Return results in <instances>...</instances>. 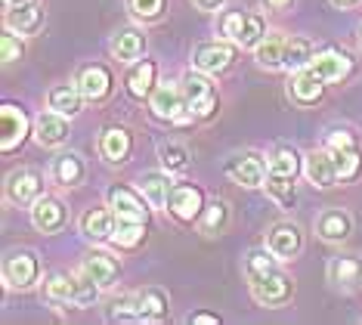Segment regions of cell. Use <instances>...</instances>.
Returning a JSON list of instances; mask_svg holds the SVG:
<instances>
[{"mask_svg":"<svg viewBox=\"0 0 362 325\" xmlns=\"http://www.w3.org/2000/svg\"><path fill=\"white\" fill-rule=\"evenodd\" d=\"M100 285L81 270V276H69V273H53L47 282V297L53 304H75V307H87L96 301Z\"/></svg>","mask_w":362,"mask_h":325,"instance_id":"6da1fadb","label":"cell"},{"mask_svg":"<svg viewBox=\"0 0 362 325\" xmlns=\"http://www.w3.org/2000/svg\"><path fill=\"white\" fill-rule=\"evenodd\" d=\"M220 31L235 40L238 47H257L263 38H267V22H263L260 13H245V10H229L223 19H220Z\"/></svg>","mask_w":362,"mask_h":325,"instance_id":"7a4b0ae2","label":"cell"},{"mask_svg":"<svg viewBox=\"0 0 362 325\" xmlns=\"http://www.w3.org/2000/svg\"><path fill=\"white\" fill-rule=\"evenodd\" d=\"M251 295H254V301L263 304V307H282V304L291 301L294 285L282 270H273L269 276L251 282Z\"/></svg>","mask_w":362,"mask_h":325,"instance_id":"3957f363","label":"cell"},{"mask_svg":"<svg viewBox=\"0 0 362 325\" xmlns=\"http://www.w3.org/2000/svg\"><path fill=\"white\" fill-rule=\"evenodd\" d=\"M152 112L161 121H192L186 99H183V90L174 84H161L152 90Z\"/></svg>","mask_w":362,"mask_h":325,"instance_id":"277c9868","label":"cell"},{"mask_svg":"<svg viewBox=\"0 0 362 325\" xmlns=\"http://www.w3.org/2000/svg\"><path fill=\"white\" fill-rule=\"evenodd\" d=\"M44 193V177L35 168H19L6 177V198L16 205H35Z\"/></svg>","mask_w":362,"mask_h":325,"instance_id":"5b68a950","label":"cell"},{"mask_svg":"<svg viewBox=\"0 0 362 325\" xmlns=\"http://www.w3.org/2000/svg\"><path fill=\"white\" fill-rule=\"evenodd\" d=\"M180 90H183L186 108L192 118H208L214 112V87L208 78H202V74H186Z\"/></svg>","mask_w":362,"mask_h":325,"instance_id":"8992f818","label":"cell"},{"mask_svg":"<svg viewBox=\"0 0 362 325\" xmlns=\"http://www.w3.org/2000/svg\"><path fill=\"white\" fill-rule=\"evenodd\" d=\"M267 173H269V164H263L257 155H251V152H245V155H233L226 161V177L238 183V186H263V180H267Z\"/></svg>","mask_w":362,"mask_h":325,"instance_id":"52a82bcc","label":"cell"},{"mask_svg":"<svg viewBox=\"0 0 362 325\" xmlns=\"http://www.w3.org/2000/svg\"><path fill=\"white\" fill-rule=\"evenodd\" d=\"M235 59V50L229 44H217V40H211V44H199L192 50V65L199 69L202 74H220L226 72L229 65Z\"/></svg>","mask_w":362,"mask_h":325,"instance_id":"ba28073f","label":"cell"},{"mask_svg":"<svg viewBox=\"0 0 362 325\" xmlns=\"http://www.w3.org/2000/svg\"><path fill=\"white\" fill-rule=\"evenodd\" d=\"M65 220H69V214H65V205L59 198L53 195H40L35 205H31V223H35V229L40 232H59L65 227Z\"/></svg>","mask_w":362,"mask_h":325,"instance_id":"9c48e42d","label":"cell"},{"mask_svg":"<svg viewBox=\"0 0 362 325\" xmlns=\"http://www.w3.org/2000/svg\"><path fill=\"white\" fill-rule=\"evenodd\" d=\"M303 173H307V180L313 186L319 189H332L337 180V168H334V158L332 152H325V149H313L307 155V161H303Z\"/></svg>","mask_w":362,"mask_h":325,"instance_id":"30bf717a","label":"cell"},{"mask_svg":"<svg viewBox=\"0 0 362 325\" xmlns=\"http://www.w3.org/2000/svg\"><path fill=\"white\" fill-rule=\"evenodd\" d=\"M4 279L10 288H31L37 282V261L25 251H16L4 263Z\"/></svg>","mask_w":362,"mask_h":325,"instance_id":"8fae6325","label":"cell"},{"mask_svg":"<svg viewBox=\"0 0 362 325\" xmlns=\"http://www.w3.org/2000/svg\"><path fill=\"white\" fill-rule=\"evenodd\" d=\"M109 207L115 211V220H134V223H146V220H149L146 205L139 202L136 193H130L127 186L109 189Z\"/></svg>","mask_w":362,"mask_h":325,"instance_id":"7c38bea8","label":"cell"},{"mask_svg":"<svg viewBox=\"0 0 362 325\" xmlns=\"http://www.w3.org/2000/svg\"><path fill=\"white\" fill-rule=\"evenodd\" d=\"M322 84L325 81L307 65V69L294 72L291 84H288V93H291V99L298 106H313V103H319V96H322Z\"/></svg>","mask_w":362,"mask_h":325,"instance_id":"4fadbf2b","label":"cell"},{"mask_svg":"<svg viewBox=\"0 0 362 325\" xmlns=\"http://www.w3.org/2000/svg\"><path fill=\"white\" fill-rule=\"evenodd\" d=\"M267 248L279 261H291V257L300 251V229L294 227V223H276L267 236Z\"/></svg>","mask_w":362,"mask_h":325,"instance_id":"5bb4252c","label":"cell"},{"mask_svg":"<svg viewBox=\"0 0 362 325\" xmlns=\"http://www.w3.org/2000/svg\"><path fill=\"white\" fill-rule=\"evenodd\" d=\"M81 270H84L100 288H112L115 282H118V261L105 251H90L84 257V266H81Z\"/></svg>","mask_w":362,"mask_h":325,"instance_id":"9a60e30c","label":"cell"},{"mask_svg":"<svg viewBox=\"0 0 362 325\" xmlns=\"http://www.w3.org/2000/svg\"><path fill=\"white\" fill-rule=\"evenodd\" d=\"M35 137L40 146H62L65 139H69V121H65V115L59 112H44L35 124Z\"/></svg>","mask_w":362,"mask_h":325,"instance_id":"2e32d148","label":"cell"},{"mask_svg":"<svg viewBox=\"0 0 362 325\" xmlns=\"http://www.w3.org/2000/svg\"><path fill=\"white\" fill-rule=\"evenodd\" d=\"M0 121H4V137H0V146H4V152H10L25 139L28 133V118L25 112H19L16 106H4L0 108Z\"/></svg>","mask_w":362,"mask_h":325,"instance_id":"e0dca14e","label":"cell"},{"mask_svg":"<svg viewBox=\"0 0 362 325\" xmlns=\"http://www.w3.org/2000/svg\"><path fill=\"white\" fill-rule=\"evenodd\" d=\"M353 232V220L337 207H328V211L319 214L316 220V236L325 241H344Z\"/></svg>","mask_w":362,"mask_h":325,"instance_id":"ac0fdd59","label":"cell"},{"mask_svg":"<svg viewBox=\"0 0 362 325\" xmlns=\"http://www.w3.org/2000/svg\"><path fill=\"white\" fill-rule=\"evenodd\" d=\"M170 214H177L180 220H195L202 214V189L195 186H174L168 198Z\"/></svg>","mask_w":362,"mask_h":325,"instance_id":"d6986e66","label":"cell"},{"mask_svg":"<svg viewBox=\"0 0 362 325\" xmlns=\"http://www.w3.org/2000/svg\"><path fill=\"white\" fill-rule=\"evenodd\" d=\"M81 232L90 239V241H105L115 236V211L109 207H93L81 217Z\"/></svg>","mask_w":362,"mask_h":325,"instance_id":"ffe728a7","label":"cell"},{"mask_svg":"<svg viewBox=\"0 0 362 325\" xmlns=\"http://www.w3.org/2000/svg\"><path fill=\"white\" fill-rule=\"evenodd\" d=\"M170 189H174V183H170L168 171H155V173H143V177H139V193L146 195V202H149L152 207L168 205Z\"/></svg>","mask_w":362,"mask_h":325,"instance_id":"44dd1931","label":"cell"},{"mask_svg":"<svg viewBox=\"0 0 362 325\" xmlns=\"http://www.w3.org/2000/svg\"><path fill=\"white\" fill-rule=\"evenodd\" d=\"M78 87L87 99L96 103V99H103L112 90V74H109L105 65H87V69L78 74Z\"/></svg>","mask_w":362,"mask_h":325,"instance_id":"7402d4cb","label":"cell"},{"mask_svg":"<svg viewBox=\"0 0 362 325\" xmlns=\"http://www.w3.org/2000/svg\"><path fill=\"white\" fill-rule=\"evenodd\" d=\"M84 93H81L78 84H56L50 90V96H47V103H50L53 112L65 115V118H71V115L81 112V106H84Z\"/></svg>","mask_w":362,"mask_h":325,"instance_id":"603a6c76","label":"cell"},{"mask_svg":"<svg viewBox=\"0 0 362 325\" xmlns=\"http://www.w3.org/2000/svg\"><path fill=\"white\" fill-rule=\"evenodd\" d=\"M310 69L316 72L325 84H334V81H341L350 74V59L344 53H319V56H313Z\"/></svg>","mask_w":362,"mask_h":325,"instance_id":"cb8c5ba5","label":"cell"},{"mask_svg":"<svg viewBox=\"0 0 362 325\" xmlns=\"http://www.w3.org/2000/svg\"><path fill=\"white\" fill-rule=\"evenodd\" d=\"M84 158L78 152H62L59 158L53 161V177L59 186H78V183H84Z\"/></svg>","mask_w":362,"mask_h":325,"instance_id":"d4e9b609","label":"cell"},{"mask_svg":"<svg viewBox=\"0 0 362 325\" xmlns=\"http://www.w3.org/2000/svg\"><path fill=\"white\" fill-rule=\"evenodd\" d=\"M130 133L124 127H109V130H103V137H100V152L105 161H127V155H130Z\"/></svg>","mask_w":362,"mask_h":325,"instance_id":"484cf974","label":"cell"},{"mask_svg":"<svg viewBox=\"0 0 362 325\" xmlns=\"http://www.w3.org/2000/svg\"><path fill=\"white\" fill-rule=\"evenodd\" d=\"M136 301H139V322L168 319V295L161 288H143L136 295Z\"/></svg>","mask_w":362,"mask_h":325,"instance_id":"4316f807","label":"cell"},{"mask_svg":"<svg viewBox=\"0 0 362 325\" xmlns=\"http://www.w3.org/2000/svg\"><path fill=\"white\" fill-rule=\"evenodd\" d=\"M328 279L337 288H356L362 282V261H356V257H334L328 263Z\"/></svg>","mask_w":362,"mask_h":325,"instance_id":"83f0119b","label":"cell"},{"mask_svg":"<svg viewBox=\"0 0 362 325\" xmlns=\"http://www.w3.org/2000/svg\"><path fill=\"white\" fill-rule=\"evenodd\" d=\"M143 50H146V38L139 35L136 28H124V31H118V35L112 38V56L115 59H121V62L139 59Z\"/></svg>","mask_w":362,"mask_h":325,"instance_id":"f1b7e54d","label":"cell"},{"mask_svg":"<svg viewBox=\"0 0 362 325\" xmlns=\"http://www.w3.org/2000/svg\"><path fill=\"white\" fill-rule=\"evenodd\" d=\"M313 62V40L307 38H285V69L298 72Z\"/></svg>","mask_w":362,"mask_h":325,"instance_id":"f546056e","label":"cell"},{"mask_svg":"<svg viewBox=\"0 0 362 325\" xmlns=\"http://www.w3.org/2000/svg\"><path fill=\"white\" fill-rule=\"evenodd\" d=\"M40 25V10L35 4H25V6H13L6 13V28L10 31H19V35H31Z\"/></svg>","mask_w":362,"mask_h":325,"instance_id":"4dcf8cb0","label":"cell"},{"mask_svg":"<svg viewBox=\"0 0 362 325\" xmlns=\"http://www.w3.org/2000/svg\"><path fill=\"white\" fill-rule=\"evenodd\" d=\"M152 84H155V65L149 59H143V62H136L134 69L127 72V90L134 96H149L152 93Z\"/></svg>","mask_w":362,"mask_h":325,"instance_id":"1f68e13d","label":"cell"},{"mask_svg":"<svg viewBox=\"0 0 362 325\" xmlns=\"http://www.w3.org/2000/svg\"><path fill=\"white\" fill-rule=\"evenodd\" d=\"M254 50L263 69H285V38H263Z\"/></svg>","mask_w":362,"mask_h":325,"instance_id":"d6a6232c","label":"cell"},{"mask_svg":"<svg viewBox=\"0 0 362 325\" xmlns=\"http://www.w3.org/2000/svg\"><path fill=\"white\" fill-rule=\"evenodd\" d=\"M276 261H279V257L269 251V248H267V251H251L248 257H245V276H248V282H257L263 276H269L273 270H279Z\"/></svg>","mask_w":362,"mask_h":325,"instance_id":"836d02e7","label":"cell"},{"mask_svg":"<svg viewBox=\"0 0 362 325\" xmlns=\"http://www.w3.org/2000/svg\"><path fill=\"white\" fill-rule=\"evenodd\" d=\"M300 171V161H298V152L288 146H279L273 155H269V173H276V177H298Z\"/></svg>","mask_w":362,"mask_h":325,"instance_id":"e575fe53","label":"cell"},{"mask_svg":"<svg viewBox=\"0 0 362 325\" xmlns=\"http://www.w3.org/2000/svg\"><path fill=\"white\" fill-rule=\"evenodd\" d=\"M158 158H161V168L168 173H183L189 168V152L177 143H161L158 146Z\"/></svg>","mask_w":362,"mask_h":325,"instance_id":"d590c367","label":"cell"},{"mask_svg":"<svg viewBox=\"0 0 362 325\" xmlns=\"http://www.w3.org/2000/svg\"><path fill=\"white\" fill-rule=\"evenodd\" d=\"M226 220H229V207H226V202H214L208 211H204V217H202L199 227H202L204 236H217V232H223Z\"/></svg>","mask_w":362,"mask_h":325,"instance_id":"8d00e7d4","label":"cell"},{"mask_svg":"<svg viewBox=\"0 0 362 325\" xmlns=\"http://www.w3.org/2000/svg\"><path fill=\"white\" fill-rule=\"evenodd\" d=\"M332 158H334V168H337V177H341V180H350L353 173L359 171V152H356V146L332 149Z\"/></svg>","mask_w":362,"mask_h":325,"instance_id":"74e56055","label":"cell"},{"mask_svg":"<svg viewBox=\"0 0 362 325\" xmlns=\"http://www.w3.org/2000/svg\"><path fill=\"white\" fill-rule=\"evenodd\" d=\"M146 223H134V220H115V236L112 241L121 248H134L139 239H143Z\"/></svg>","mask_w":362,"mask_h":325,"instance_id":"f35d334b","label":"cell"},{"mask_svg":"<svg viewBox=\"0 0 362 325\" xmlns=\"http://www.w3.org/2000/svg\"><path fill=\"white\" fill-rule=\"evenodd\" d=\"M267 189H269V195H273L282 207L294 205V180L291 177H276V173H267Z\"/></svg>","mask_w":362,"mask_h":325,"instance_id":"ab89813d","label":"cell"},{"mask_svg":"<svg viewBox=\"0 0 362 325\" xmlns=\"http://www.w3.org/2000/svg\"><path fill=\"white\" fill-rule=\"evenodd\" d=\"M109 319L112 322H127V319H134L139 322V301L136 297H118V301H112L109 307Z\"/></svg>","mask_w":362,"mask_h":325,"instance_id":"60d3db41","label":"cell"},{"mask_svg":"<svg viewBox=\"0 0 362 325\" xmlns=\"http://www.w3.org/2000/svg\"><path fill=\"white\" fill-rule=\"evenodd\" d=\"M130 13L136 16V19L149 22V19H158L161 10H164V0H127Z\"/></svg>","mask_w":362,"mask_h":325,"instance_id":"b9f144b4","label":"cell"},{"mask_svg":"<svg viewBox=\"0 0 362 325\" xmlns=\"http://www.w3.org/2000/svg\"><path fill=\"white\" fill-rule=\"evenodd\" d=\"M22 53H25V47H22V40L16 38V31L6 28V35L0 38V56H4V62H16Z\"/></svg>","mask_w":362,"mask_h":325,"instance_id":"7bdbcfd3","label":"cell"},{"mask_svg":"<svg viewBox=\"0 0 362 325\" xmlns=\"http://www.w3.org/2000/svg\"><path fill=\"white\" fill-rule=\"evenodd\" d=\"M347 146H356L350 133L347 130H332V137H328V149H347Z\"/></svg>","mask_w":362,"mask_h":325,"instance_id":"ee69618b","label":"cell"},{"mask_svg":"<svg viewBox=\"0 0 362 325\" xmlns=\"http://www.w3.org/2000/svg\"><path fill=\"white\" fill-rule=\"evenodd\" d=\"M192 4L199 6V10H208V13H211V10H220L226 0H192Z\"/></svg>","mask_w":362,"mask_h":325,"instance_id":"f6af8a7d","label":"cell"},{"mask_svg":"<svg viewBox=\"0 0 362 325\" xmlns=\"http://www.w3.org/2000/svg\"><path fill=\"white\" fill-rule=\"evenodd\" d=\"M332 4L337 6V10H350V6H359L362 0H332Z\"/></svg>","mask_w":362,"mask_h":325,"instance_id":"bcb514c9","label":"cell"},{"mask_svg":"<svg viewBox=\"0 0 362 325\" xmlns=\"http://www.w3.org/2000/svg\"><path fill=\"white\" fill-rule=\"evenodd\" d=\"M288 4H291V0H267V6H269V10H285Z\"/></svg>","mask_w":362,"mask_h":325,"instance_id":"7dc6e473","label":"cell"},{"mask_svg":"<svg viewBox=\"0 0 362 325\" xmlns=\"http://www.w3.org/2000/svg\"><path fill=\"white\" fill-rule=\"evenodd\" d=\"M192 322H217V316H211V313H199V316H192Z\"/></svg>","mask_w":362,"mask_h":325,"instance_id":"c3c4849f","label":"cell"},{"mask_svg":"<svg viewBox=\"0 0 362 325\" xmlns=\"http://www.w3.org/2000/svg\"><path fill=\"white\" fill-rule=\"evenodd\" d=\"M25 4H31V0H6V6H25Z\"/></svg>","mask_w":362,"mask_h":325,"instance_id":"681fc988","label":"cell"}]
</instances>
